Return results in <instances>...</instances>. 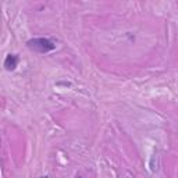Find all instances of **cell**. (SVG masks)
<instances>
[{"label":"cell","instance_id":"4","mask_svg":"<svg viewBox=\"0 0 178 178\" xmlns=\"http://www.w3.org/2000/svg\"><path fill=\"white\" fill-rule=\"evenodd\" d=\"M78 178H82V177H78Z\"/></svg>","mask_w":178,"mask_h":178},{"label":"cell","instance_id":"2","mask_svg":"<svg viewBox=\"0 0 178 178\" xmlns=\"http://www.w3.org/2000/svg\"><path fill=\"white\" fill-rule=\"evenodd\" d=\"M18 57L15 55H9L6 57V61H4V67H6L9 71H13V70H15V67L18 66Z\"/></svg>","mask_w":178,"mask_h":178},{"label":"cell","instance_id":"1","mask_svg":"<svg viewBox=\"0 0 178 178\" xmlns=\"http://www.w3.org/2000/svg\"><path fill=\"white\" fill-rule=\"evenodd\" d=\"M28 47L33 51L38 53H49L53 49H56L55 42H51L50 39H45V38H35V39L28 40Z\"/></svg>","mask_w":178,"mask_h":178},{"label":"cell","instance_id":"3","mask_svg":"<svg viewBox=\"0 0 178 178\" xmlns=\"http://www.w3.org/2000/svg\"><path fill=\"white\" fill-rule=\"evenodd\" d=\"M40 178H47V177H40Z\"/></svg>","mask_w":178,"mask_h":178}]
</instances>
